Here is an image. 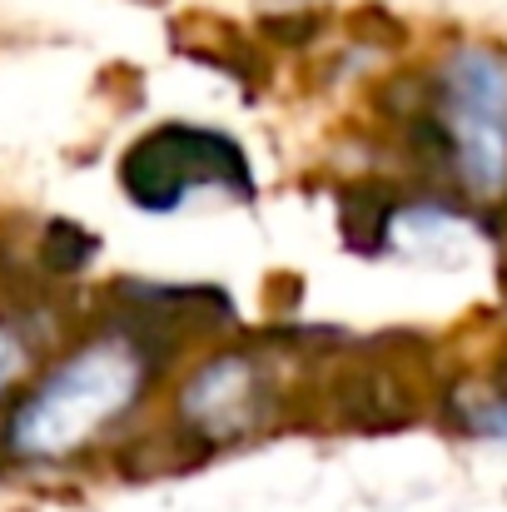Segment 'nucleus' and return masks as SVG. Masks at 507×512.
I'll return each mask as SVG.
<instances>
[{"label": "nucleus", "mask_w": 507, "mask_h": 512, "mask_svg": "<svg viewBox=\"0 0 507 512\" xmlns=\"http://www.w3.org/2000/svg\"><path fill=\"white\" fill-rule=\"evenodd\" d=\"M150 339L100 334L65 353L5 418V453L20 463H65L135 408L150 378Z\"/></svg>", "instance_id": "nucleus-1"}, {"label": "nucleus", "mask_w": 507, "mask_h": 512, "mask_svg": "<svg viewBox=\"0 0 507 512\" xmlns=\"http://www.w3.org/2000/svg\"><path fill=\"white\" fill-rule=\"evenodd\" d=\"M269 413V378L254 353H214L179 393V423L209 443L259 428Z\"/></svg>", "instance_id": "nucleus-4"}, {"label": "nucleus", "mask_w": 507, "mask_h": 512, "mask_svg": "<svg viewBox=\"0 0 507 512\" xmlns=\"http://www.w3.org/2000/svg\"><path fill=\"white\" fill-rule=\"evenodd\" d=\"M120 184L140 209H174L194 189L249 194V160L229 135L165 125L130 145V155L120 160Z\"/></svg>", "instance_id": "nucleus-3"}, {"label": "nucleus", "mask_w": 507, "mask_h": 512, "mask_svg": "<svg viewBox=\"0 0 507 512\" xmlns=\"http://www.w3.org/2000/svg\"><path fill=\"white\" fill-rule=\"evenodd\" d=\"M428 135L473 199L507 194V60L488 45H458L438 65Z\"/></svg>", "instance_id": "nucleus-2"}, {"label": "nucleus", "mask_w": 507, "mask_h": 512, "mask_svg": "<svg viewBox=\"0 0 507 512\" xmlns=\"http://www.w3.org/2000/svg\"><path fill=\"white\" fill-rule=\"evenodd\" d=\"M25 358H30V353H25V339H20L15 329H5V324H0V393L25 373Z\"/></svg>", "instance_id": "nucleus-5"}]
</instances>
